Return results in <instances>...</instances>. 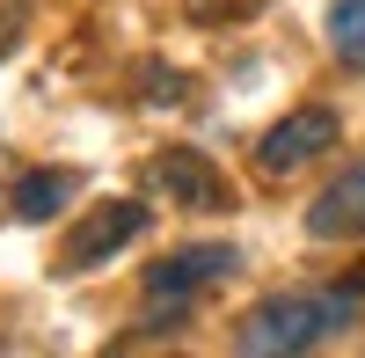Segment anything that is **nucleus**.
<instances>
[{
	"label": "nucleus",
	"mask_w": 365,
	"mask_h": 358,
	"mask_svg": "<svg viewBox=\"0 0 365 358\" xmlns=\"http://www.w3.org/2000/svg\"><path fill=\"white\" fill-rule=\"evenodd\" d=\"M365 300V278H344V285H322V292H278L263 300L249 322H241V351L249 358H278V351H314L336 329H351V314Z\"/></svg>",
	"instance_id": "1"
},
{
	"label": "nucleus",
	"mask_w": 365,
	"mask_h": 358,
	"mask_svg": "<svg viewBox=\"0 0 365 358\" xmlns=\"http://www.w3.org/2000/svg\"><path fill=\"white\" fill-rule=\"evenodd\" d=\"M139 234H146V205H139V198H110V205H96V213L66 234L58 271H96L103 256H117L125 242H139Z\"/></svg>",
	"instance_id": "2"
},
{
	"label": "nucleus",
	"mask_w": 365,
	"mask_h": 358,
	"mask_svg": "<svg viewBox=\"0 0 365 358\" xmlns=\"http://www.w3.org/2000/svg\"><path fill=\"white\" fill-rule=\"evenodd\" d=\"M336 139H344L336 110H292L285 125H270V132H263L256 161H263V175H292V168H307L314 154H329Z\"/></svg>",
	"instance_id": "3"
},
{
	"label": "nucleus",
	"mask_w": 365,
	"mask_h": 358,
	"mask_svg": "<svg viewBox=\"0 0 365 358\" xmlns=\"http://www.w3.org/2000/svg\"><path fill=\"white\" fill-rule=\"evenodd\" d=\"M220 271H234V249H227V242L175 249V256H161L154 271H146V300H154V307H182V300H190V285L220 278Z\"/></svg>",
	"instance_id": "4"
},
{
	"label": "nucleus",
	"mask_w": 365,
	"mask_h": 358,
	"mask_svg": "<svg viewBox=\"0 0 365 358\" xmlns=\"http://www.w3.org/2000/svg\"><path fill=\"white\" fill-rule=\"evenodd\" d=\"M307 234L314 242H358L365 234V161H351L336 183L307 205Z\"/></svg>",
	"instance_id": "5"
},
{
	"label": "nucleus",
	"mask_w": 365,
	"mask_h": 358,
	"mask_svg": "<svg viewBox=\"0 0 365 358\" xmlns=\"http://www.w3.org/2000/svg\"><path fill=\"white\" fill-rule=\"evenodd\" d=\"M154 183H161L168 198H182L190 213H212V205H227V183L212 175V161H205V154H190V146H168V154L154 161Z\"/></svg>",
	"instance_id": "6"
},
{
	"label": "nucleus",
	"mask_w": 365,
	"mask_h": 358,
	"mask_svg": "<svg viewBox=\"0 0 365 358\" xmlns=\"http://www.w3.org/2000/svg\"><path fill=\"white\" fill-rule=\"evenodd\" d=\"M66 198H73V175L29 168L22 183H15V220H51V213H66Z\"/></svg>",
	"instance_id": "7"
},
{
	"label": "nucleus",
	"mask_w": 365,
	"mask_h": 358,
	"mask_svg": "<svg viewBox=\"0 0 365 358\" xmlns=\"http://www.w3.org/2000/svg\"><path fill=\"white\" fill-rule=\"evenodd\" d=\"M329 44L344 66H365V0H336L329 8Z\"/></svg>",
	"instance_id": "8"
},
{
	"label": "nucleus",
	"mask_w": 365,
	"mask_h": 358,
	"mask_svg": "<svg viewBox=\"0 0 365 358\" xmlns=\"http://www.w3.org/2000/svg\"><path fill=\"white\" fill-rule=\"evenodd\" d=\"M8 44H15V22H8V15H0V51H8Z\"/></svg>",
	"instance_id": "9"
}]
</instances>
